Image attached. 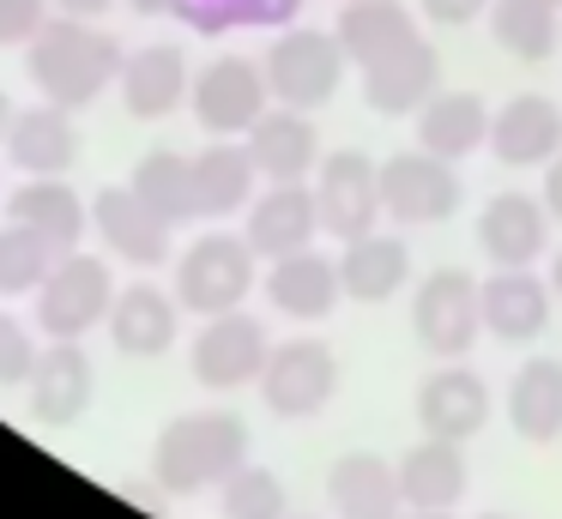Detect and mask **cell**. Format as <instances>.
<instances>
[{
    "mask_svg": "<svg viewBox=\"0 0 562 519\" xmlns=\"http://www.w3.org/2000/svg\"><path fill=\"white\" fill-rule=\"evenodd\" d=\"M122 60H127V48L115 43L110 31H98L91 19H74V12H67V19H49L25 43V72H31V84H37V97H49V103H61V109L98 103V97L122 79Z\"/></svg>",
    "mask_w": 562,
    "mask_h": 519,
    "instance_id": "cell-1",
    "label": "cell"
},
{
    "mask_svg": "<svg viewBox=\"0 0 562 519\" xmlns=\"http://www.w3.org/2000/svg\"><path fill=\"white\" fill-rule=\"evenodd\" d=\"M236 465H248V422L236 410H182L151 441V477L170 495L218 489Z\"/></svg>",
    "mask_w": 562,
    "mask_h": 519,
    "instance_id": "cell-2",
    "label": "cell"
},
{
    "mask_svg": "<svg viewBox=\"0 0 562 519\" xmlns=\"http://www.w3.org/2000/svg\"><path fill=\"white\" fill-rule=\"evenodd\" d=\"M255 260L260 253L248 248V236H231V229H206V236H194L182 248V260H176V302H182L188 314H231L248 302V290H255Z\"/></svg>",
    "mask_w": 562,
    "mask_h": 519,
    "instance_id": "cell-3",
    "label": "cell"
},
{
    "mask_svg": "<svg viewBox=\"0 0 562 519\" xmlns=\"http://www.w3.org/2000/svg\"><path fill=\"white\" fill-rule=\"evenodd\" d=\"M260 67H267V84H272L279 103L321 109V103H333V91H339L351 55H345L339 31H321V24H284V31L272 36V48H267Z\"/></svg>",
    "mask_w": 562,
    "mask_h": 519,
    "instance_id": "cell-4",
    "label": "cell"
},
{
    "mask_svg": "<svg viewBox=\"0 0 562 519\" xmlns=\"http://www.w3.org/2000/svg\"><path fill=\"white\" fill-rule=\"evenodd\" d=\"M412 332L441 362L465 357L477 345V332H484V278H472L465 266L429 272L412 296Z\"/></svg>",
    "mask_w": 562,
    "mask_h": 519,
    "instance_id": "cell-5",
    "label": "cell"
},
{
    "mask_svg": "<svg viewBox=\"0 0 562 519\" xmlns=\"http://www.w3.org/2000/svg\"><path fill=\"white\" fill-rule=\"evenodd\" d=\"M333 393H339V357H333L327 338H284V345H272L267 369H260V398H267L272 417L308 422L333 405Z\"/></svg>",
    "mask_w": 562,
    "mask_h": 519,
    "instance_id": "cell-6",
    "label": "cell"
},
{
    "mask_svg": "<svg viewBox=\"0 0 562 519\" xmlns=\"http://www.w3.org/2000/svg\"><path fill=\"white\" fill-rule=\"evenodd\" d=\"M115 308V278H110V260L98 253H79L67 248L55 260V272L43 278L37 290V326L49 338H86L91 326H103Z\"/></svg>",
    "mask_w": 562,
    "mask_h": 519,
    "instance_id": "cell-7",
    "label": "cell"
},
{
    "mask_svg": "<svg viewBox=\"0 0 562 519\" xmlns=\"http://www.w3.org/2000/svg\"><path fill=\"white\" fill-rule=\"evenodd\" d=\"M272 357V338L255 314L231 308V314H206L188 345V369L200 386L212 393H236V386H260V369Z\"/></svg>",
    "mask_w": 562,
    "mask_h": 519,
    "instance_id": "cell-8",
    "label": "cell"
},
{
    "mask_svg": "<svg viewBox=\"0 0 562 519\" xmlns=\"http://www.w3.org/2000/svg\"><path fill=\"white\" fill-rule=\"evenodd\" d=\"M460 169L436 151H393L381 163V205L400 229H417V224H441V217L460 212Z\"/></svg>",
    "mask_w": 562,
    "mask_h": 519,
    "instance_id": "cell-9",
    "label": "cell"
},
{
    "mask_svg": "<svg viewBox=\"0 0 562 519\" xmlns=\"http://www.w3.org/2000/svg\"><path fill=\"white\" fill-rule=\"evenodd\" d=\"M188 103H194V121L212 133V139H243V133L267 115V103H272L267 67H255V60H243V55L212 60V67L194 72Z\"/></svg>",
    "mask_w": 562,
    "mask_h": 519,
    "instance_id": "cell-10",
    "label": "cell"
},
{
    "mask_svg": "<svg viewBox=\"0 0 562 519\" xmlns=\"http://www.w3.org/2000/svg\"><path fill=\"white\" fill-rule=\"evenodd\" d=\"M315 205H321V229L339 241H357L369 229H381L387 205H381V163L363 151H333L315 169Z\"/></svg>",
    "mask_w": 562,
    "mask_h": 519,
    "instance_id": "cell-11",
    "label": "cell"
},
{
    "mask_svg": "<svg viewBox=\"0 0 562 519\" xmlns=\"http://www.w3.org/2000/svg\"><path fill=\"white\" fill-rule=\"evenodd\" d=\"M243 236L260 260H279V253L315 248L321 236V205L308 181H267V193H255L243 212Z\"/></svg>",
    "mask_w": 562,
    "mask_h": 519,
    "instance_id": "cell-12",
    "label": "cell"
},
{
    "mask_svg": "<svg viewBox=\"0 0 562 519\" xmlns=\"http://www.w3.org/2000/svg\"><path fill=\"white\" fill-rule=\"evenodd\" d=\"M490 422V381L465 362H441V369L424 374L417 386V429L441 435V441H472Z\"/></svg>",
    "mask_w": 562,
    "mask_h": 519,
    "instance_id": "cell-13",
    "label": "cell"
},
{
    "mask_svg": "<svg viewBox=\"0 0 562 519\" xmlns=\"http://www.w3.org/2000/svg\"><path fill=\"white\" fill-rule=\"evenodd\" d=\"M25 393H31V417H37L43 429H67V422L86 417L91 393H98V369H91V357L79 350V338H55V345L43 350L31 381H25Z\"/></svg>",
    "mask_w": 562,
    "mask_h": 519,
    "instance_id": "cell-14",
    "label": "cell"
},
{
    "mask_svg": "<svg viewBox=\"0 0 562 519\" xmlns=\"http://www.w3.org/2000/svg\"><path fill=\"white\" fill-rule=\"evenodd\" d=\"M557 314V290L532 272V266H496L484 278V332L502 345H532L550 332Z\"/></svg>",
    "mask_w": 562,
    "mask_h": 519,
    "instance_id": "cell-15",
    "label": "cell"
},
{
    "mask_svg": "<svg viewBox=\"0 0 562 519\" xmlns=\"http://www.w3.org/2000/svg\"><path fill=\"white\" fill-rule=\"evenodd\" d=\"M544 241H550V205L544 193H490L484 212H477V248L484 260L496 266H532L544 260Z\"/></svg>",
    "mask_w": 562,
    "mask_h": 519,
    "instance_id": "cell-16",
    "label": "cell"
},
{
    "mask_svg": "<svg viewBox=\"0 0 562 519\" xmlns=\"http://www.w3.org/2000/svg\"><path fill=\"white\" fill-rule=\"evenodd\" d=\"M436 91H441V55L429 36H412L393 55L363 67V103L375 115H417Z\"/></svg>",
    "mask_w": 562,
    "mask_h": 519,
    "instance_id": "cell-17",
    "label": "cell"
},
{
    "mask_svg": "<svg viewBox=\"0 0 562 519\" xmlns=\"http://www.w3.org/2000/svg\"><path fill=\"white\" fill-rule=\"evenodd\" d=\"M91 229L103 236V248L127 266H158L170 260V229L134 188H98L91 193Z\"/></svg>",
    "mask_w": 562,
    "mask_h": 519,
    "instance_id": "cell-18",
    "label": "cell"
},
{
    "mask_svg": "<svg viewBox=\"0 0 562 519\" xmlns=\"http://www.w3.org/2000/svg\"><path fill=\"white\" fill-rule=\"evenodd\" d=\"M490 151L508 169H544L562 151V109L544 91H520L490 115Z\"/></svg>",
    "mask_w": 562,
    "mask_h": 519,
    "instance_id": "cell-19",
    "label": "cell"
},
{
    "mask_svg": "<svg viewBox=\"0 0 562 519\" xmlns=\"http://www.w3.org/2000/svg\"><path fill=\"white\" fill-rule=\"evenodd\" d=\"M248 157H255V169L267 181H308L321 169V133L315 121H308V109H267V115L255 121V127L243 133Z\"/></svg>",
    "mask_w": 562,
    "mask_h": 519,
    "instance_id": "cell-20",
    "label": "cell"
},
{
    "mask_svg": "<svg viewBox=\"0 0 562 519\" xmlns=\"http://www.w3.org/2000/svg\"><path fill=\"white\" fill-rule=\"evenodd\" d=\"M176 332H182V302H176V290H158V284H127L115 290V308H110V338L122 357H164V350L176 345Z\"/></svg>",
    "mask_w": 562,
    "mask_h": 519,
    "instance_id": "cell-21",
    "label": "cell"
},
{
    "mask_svg": "<svg viewBox=\"0 0 562 519\" xmlns=\"http://www.w3.org/2000/svg\"><path fill=\"white\" fill-rule=\"evenodd\" d=\"M345 284H339V253H315V248H296L279 253L267 272V302L291 320H327L339 308Z\"/></svg>",
    "mask_w": 562,
    "mask_h": 519,
    "instance_id": "cell-22",
    "label": "cell"
},
{
    "mask_svg": "<svg viewBox=\"0 0 562 519\" xmlns=\"http://www.w3.org/2000/svg\"><path fill=\"white\" fill-rule=\"evenodd\" d=\"M327 501L339 519H405L400 465L381 453H345L327 471Z\"/></svg>",
    "mask_w": 562,
    "mask_h": 519,
    "instance_id": "cell-23",
    "label": "cell"
},
{
    "mask_svg": "<svg viewBox=\"0 0 562 519\" xmlns=\"http://www.w3.org/2000/svg\"><path fill=\"white\" fill-rule=\"evenodd\" d=\"M122 103L134 121H164L182 109V97L194 91V79H188V60L176 43H146L134 48V55L122 60Z\"/></svg>",
    "mask_w": 562,
    "mask_h": 519,
    "instance_id": "cell-24",
    "label": "cell"
},
{
    "mask_svg": "<svg viewBox=\"0 0 562 519\" xmlns=\"http://www.w3.org/2000/svg\"><path fill=\"white\" fill-rule=\"evenodd\" d=\"M7 157H13L25 176H67L79 157V127H74V109L61 103H31L13 109V127H7Z\"/></svg>",
    "mask_w": 562,
    "mask_h": 519,
    "instance_id": "cell-25",
    "label": "cell"
},
{
    "mask_svg": "<svg viewBox=\"0 0 562 519\" xmlns=\"http://www.w3.org/2000/svg\"><path fill=\"white\" fill-rule=\"evenodd\" d=\"M502 410H508L520 441H532V447L562 441V357H526L508 381Z\"/></svg>",
    "mask_w": 562,
    "mask_h": 519,
    "instance_id": "cell-26",
    "label": "cell"
},
{
    "mask_svg": "<svg viewBox=\"0 0 562 519\" xmlns=\"http://www.w3.org/2000/svg\"><path fill=\"white\" fill-rule=\"evenodd\" d=\"M490 115L496 109L484 103L477 91H436L424 109H417V145L436 157H448V163H460V157L484 151L490 145Z\"/></svg>",
    "mask_w": 562,
    "mask_h": 519,
    "instance_id": "cell-27",
    "label": "cell"
},
{
    "mask_svg": "<svg viewBox=\"0 0 562 519\" xmlns=\"http://www.w3.org/2000/svg\"><path fill=\"white\" fill-rule=\"evenodd\" d=\"M400 489H405V507H460L465 489H472V465H465L460 441L424 435L417 447H405L400 453Z\"/></svg>",
    "mask_w": 562,
    "mask_h": 519,
    "instance_id": "cell-28",
    "label": "cell"
},
{
    "mask_svg": "<svg viewBox=\"0 0 562 519\" xmlns=\"http://www.w3.org/2000/svg\"><path fill=\"white\" fill-rule=\"evenodd\" d=\"M405 278H412V248H405V236L369 229V236L345 241L339 284H345V296H351V302H393Z\"/></svg>",
    "mask_w": 562,
    "mask_h": 519,
    "instance_id": "cell-29",
    "label": "cell"
},
{
    "mask_svg": "<svg viewBox=\"0 0 562 519\" xmlns=\"http://www.w3.org/2000/svg\"><path fill=\"white\" fill-rule=\"evenodd\" d=\"M255 157L248 145L236 139H212L206 151L194 157V212L200 217H231V212H248L255 200Z\"/></svg>",
    "mask_w": 562,
    "mask_h": 519,
    "instance_id": "cell-30",
    "label": "cell"
},
{
    "mask_svg": "<svg viewBox=\"0 0 562 519\" xmlns=\"http://www.w3.org/2000/svg\"><path fill=\"white\" fill-rule=\"evenodd\" d=\"M7 212L19 217V224H31L37 236H49L55 248H79V236H86V200H79L74 188H67L61 176H25V188H13V200H7Z\"/></svg>",
    "mask_w": 562,
    "mask_h": 519,
    "instance_id": "cell-31",
    "label": "cell"
},
{
    "mask_svg": "<svg viewBox=\"0 0 562 519\" xmlns=\"http://www.w3.org/2000/svg\"><path fill=\"white\" fill-rule=\"evenodd\" d=\"M333 31H339L351 67H369V60L393 55L400 43H412V36H417V19L405 12V0H345Z\"/></svg>",
    "mask_w": 562,
    "mask_h": 519,
    "instance_id": "cell-32",
    "label": "cell"
},
{
    "mask_svg": "<svg viewBox=\"0 0 562 519\" xmlns=\"http://www.w3.org/2000/svg\"><path fill=\"white\" fill-rule=\"evenodd\" d=\"M557 0H490V36H496V48H508L514 60H550L562 43V19H557Z\"/></svg>",
    "mask_w": 562,
    "mask_h": 519,
    "instance_id": "cell-33",
    "label": "cell"
},
{
    "mask_svg": "<svg viewBox=\"0 0 562 519\" xmlns=\"http://www.w3.org/2000/svg\"><path fill=\"white\" fill-rule=\"evenodd\" d=\"M127 188H134L164 224H188V217H200L194 212V157H182V151H146L134 163V181H127Z\"/></svg>",
    "mask_w": 562,
    "mask_h": 519,
    "instance_id": "cell-34",
    "label": "cell"
},
{
    "mask_svg": "<svg viewBox=\"0 0 562 519\" xmlns=\"http://www.w3.org/2000/svg\"><path fill=\"white\" fill-rule=\"evenodd\" d=\"M55 260H61V248L13 217L0 229V296H37L43 278L55 272Z\"/></svg>",
    "mask_w": 562,
    "mask_h": 519,
    "instance_id": "cell-35",
    "label": "cell"
},
{
    "mask_svg": "<svg viewBox=\"0 0 562 519\" xmlns=\"http://www.w3.org/2000/svg\"><path fill=\"white\" fill-rule=\"evenodd\" d=\"M218 519H291V495H284L279 471L267 465H236L218 483Z\"/></svg>",
    "mask_w": 562,
    "mask_h": 519,
    "instance_id": "cell-36",
    "label": "cell"
},
{
    "mask_svg": "<svg viewBox=\"0 0 562 519\" xmlns=\"http://www.w3.org/2000/svg\"><path fill=\"white\" fill-rule=\"evenodd\" d=\"M37 338L19 314H0V386H25L31 369H37Z\"/></svg>",
    "mask_w": 562,
    "mask_h": 519,
    "instance_id": "cell-37",
    "label": "cell"
},
{
    "mask_svg": "<svg viewBox=\"0 0 562 519\" xmlns=\"http://www.w3.org/2000/svg\"><path fill=\"white\" fill-rule=\"evenodd\" d=\"M49 24V0H0V48H25Z\"/></svg>",
    "mask_w": 562,
    "mask_h": 519,
    "instance_id": "cell-38",
    "label": "cell"
},
{
    "mask_svg": "<svg viewBox=\"0 0 562 519\" xmlns=\"http://www.w3.org/2000/svg\"><path fill=\"white\" fill-rule=\"evenodd\" d=\"M417 7H424V19H429V24H441V31H460V24L484 19L490 0H417Z\"/></svg>",
    "mask_w": 562,
    "mask_h": 519,
    "instance_id": "cell-39",
    "label": "cell"
},
{
    "mask_svg": "<svg viewBox=\"0 0 562 519\" xmlns=\"http://www.w3.org/2000/svg\"><path fill=\"white\" fill-rule=\"evenodd\" d=\"M303 0H243V24H291Z\"/></svg>",
    "mask_w": 562,
    "mask_h": 519,
    "instance_id": "cell-40",
    "label": "cell"
},
{
    "mask_svg": "<svg viewBox=\"0 0 562 519\" xmlns=\"http://www.w3.org/2000/svg\"><path fill=\"white\" fill-rule=\"evenodd\" d=\"M544 205H550V217L562 224V151L544 163Z\"/></svg>",
    "mask_w": 562,
    "mask_h": 519,
    "instance_id": "cell-41",
    "label": "cell"
},
{
    "mask_svg": "<svg viewBox=\"0 0 562 519\" xmlns=\"http://www.w3.org/2000/svg\"><path fill=\"white\" fill-rule=\"evenodd\" d=\"M61 12H74V19H103V12L115 7V0H55Z\"/></svg>",
    "mask_w": 562,
    "mask_h": 519,
    "instance_id": "cell-42",
    "label": "cell"
},
{
    "mask_svg": "<svg viewBox=\"0 0 562 519\" xmlns=\"http://www.w3.org/2000/svg\"><path fill=\"white\" fill-rule=\"evenodd\" d=\"M182 0H134V12H146V19H158V12H176Z\"/></svg>",
    "mask_w": 562,
    "mask_h": 519,
    "instance_id": "cell-43",
    "label": "cell"
},
{
    "mask_svg": "<svg viewBox=\"0 0 562 519\" xmlns=\"http://www.w3.org/2000/svg\"><path fill=\"white\" fill-rule=\"evenodd\" d=\"M405 519H460L453 507H405Z\"/></svg>",
    "mask_w": 562,
    "mask_h": 519,
    "instance_id": "cell-44",
    "label": "cell"
},
{
    "mask_svg": "<svg viewBox=\"0 0 562 519\" xmlns=\"http://www.w3.org/2000/svg\"><path fill=\"white\" fill-rule=\"evenodd\" d=\"M7 127H13V103H7V91H0V145H7Z\"/></svg>",
    "mask_w": 562,
    "mask_h": 519,
    "instance_id": "cell-45",
    "label": "cell"
},
{
    "mask_svg": "<svg viewBox=\"0 0 562 519\" xmlns=\"http://www.w3.org/2000/svg\"><path fill=\"white\" fill-rule=\"evenodd\" d=\"M550 290H557V302H562V248H557V260H550Z\"/></svg>",
    "mask_w": 562,
    "mask_h": 519,
    "instance_id": "cell-46",
    "label": "cell"
},
{
    "mask_svg": "<svg viewBox=\"0 0 562 519\" xmlns=\"http://www.w3.org/2000/svg\"><path fill=\"white\" fill-rule=\"evenodd\" d=\"M477 519H508V514H477Z\"/></svg>",
    "mask_w": 562,
    "mask_h": 519,
    "instance_id": "cell-47",
    "label": "cell"
},
{
    "mask_svg": "<svg viewBox=\"0 0 562 519\" xmlns=\"http://www.w3.org/2000/svg\"><path fill=\"white\" fill-rule=\"evenodd\" d=\"M557 7H562V0H557Z\"/></svg>",
    "mask_w": 562,
    "mask_h": 519,
    "instance_id": "cell-48",
    "label": "cell"
}]
</instances>
